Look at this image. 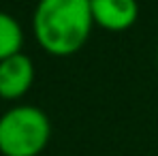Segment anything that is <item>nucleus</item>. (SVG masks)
<instances>
[{
  "instance_id": "f257e3e1",
  "label": "nucleus",
  "mask_w": 158,
  "mask_h": 156,
  "mask_svg": "<svg viewBox=\"0 0 158 156\" xmlns=\"http://www.w3.org/2000/svg\"><path fill=\"white\" fill-rule=\"evenodd\" d=\"M92 28L90 0H39L32 13L36 43L56 58H66L83 49Z\"/></svg>"
},
{
  "instance_id": "f03ea898",
  "label": "nucleus",
  "mask_w": 158,
  "mask_h": 156,
  "mask_svg": "<svg viewBox=\"0 0 158 156\" xmlns=\"http://www.w3.org/2000/svg\"><path fill=\"white\" fill-rule=\"evenodd\" d=\"M52 139L47 113L34 105H15L0 116V154L39 156Z\"/></svg>"
},
{
  "instance_id": "7ed1b4c3",
  "label": "nucleus",
  "mask_w": 158,
  "mask_h": 156,
  "mask_svg": "<svg viewBox=\"0 0 158 156\" xmlns=\"http://www.w3.org/2000/svg\"><path fill=\"white\" fill-rule=\"evenodd\" d=\"M34 83V64L24 52L0 60V99L17 101Z\"/></svg>"
},
{
  "instance_id": "20e7f679",
  "label": "nucleus",
  "mask_w": 158,
  "mask_h": 156,
  "mask_svg": "<svg viewBox=\"0 0 158 156\" xmlns=\"http://www.w3.org/2000/svg\"><path fill=\"white\" fill-rule=\"evenodd\" d=\"M94 26L109 32H124L135 26L139 17L137 0H90Z\"/></svg>"
},
{
  "instance_id": "39448f33",
  "label": "nucleus",
  "mask_w": 158,
  "mask_h": 156,
  "mask_svg": "<svg viewBox=\"0 0 158 156\" xmlns=\"http://www.w3.org/2000/svg\"><path fill=\"white\" fill-rule=\"evenodd\" d=\"M24 47V30L22 24L6 11H0V60L11 58Z\"/></svg>"
},
{
  "instance_id": "423d86ee",
  "label": "nucleus",
  "mask_w": 158,
  "mask_h": 156,
  "mask_svg": "<svg viewBox=\"0 0 158 156\" xmlns=\"http://www.w3.org/2000/svg\"><path fill=\"white\" fill-rule=\"evenodd\" d=\"M156 62H158V52H156Z\"/></svg>"
}]
</instances>
